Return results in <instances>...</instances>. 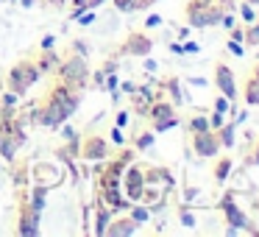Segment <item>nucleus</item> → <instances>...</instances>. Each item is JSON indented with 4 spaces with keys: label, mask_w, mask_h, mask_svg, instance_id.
Returning <instances> with one entry per match:
<instances>
[{
    "label": "nucleus",
    "mask_w": 259,
    "mask_h": 237,
    "mask_svg": "<svg viewBox=\"0 0 259 237\" xmlns=\"http://www.w3.org/2000/svg\"><path fill=\"white\" fill-rule=\"evenodd\" d=\"M36 78V73L34 70H25L23 64H20V67H14L12 70V90H17V92H23L25 87L31 84V81Z\"/></svg>",
    "instance_id": "1"
},
{
    "label": "nucleus",
    "mask_w": 259,
    "mask_h": 237,
    "mask_svg": "<svg viewBox=\"0 0 259 237\" xmlns=\"http://www.w3.org/2000/svg\"><path fill=\"white\" fill-rule=\"evenodd\" d=\"M218 81H220V90H223L229 98H234V78H231V73L223 67V64L218 67Z\"/></svg>",
    "instance_id": "2"
},
{
    "label": "nucleus",
    "mask_w": 259,
    "mask_h": 237,
    "mask_svg": "<svg viewBox=\"0 0 259 237\" xmlns=\"http://www.w3.org/2000/svg\"><path fill=\"white\" fill-rule=\"evenodd\" d=\"M226 218H229L234 226H248V223H245V215H242L240 209L234 207V204H229V201H226Z\"/></svg>",
    "instance_id": "3"
},
{
    "label": "nucleus",
    "mask_w": 259,
    "mask_h": 237,
    "mask_svg": "<svg viewBox=\"0 0 259 237\" xmlns=\"http://www.w3.org/2000/svg\"><path fill=\"white\" fill-rule=\"evenodd\" d=\"M131 45H134V48H131L134 53H148V51H151V42H148L145 36H134V40H131Z\"/></svg>",
    "instance_id": "4"
},
{
    "label": "nucleus",
    "mask_w": 259,
    "mask_h": 237,
    "mask_svg": "<svg viewBox=\"0 0 259 237\" xmlns=\"http://www.w3.org/2000/svg\"><path fill=\"white\" fill-rule=\"evenodd\" d=\"M214 148H218V142L209 140V137H201V140H198V151H201V153H209V156H212Z\"/></svg>",
    "instance_id": "5"
},
{
    "label": "nucleus",
    "mask_w": 259,
    "mask_h": 237,
    "mask_svg": "<svg viewBox=\"0 0 259 237\" xmlns=\"http://www.w3.org/2000/svg\"><path fill=\"white\" fill-rule=\"evenodd\" d=\"M95 153H98V156H103V142L101 140H90V145H87V156L95 159Z\"/></svg>",
    "instance_id": "6"
},
{
    "label": "nucleus",
    "mask_w": 259,
    "mask_h": 237,
    "mask_svg": "<svg viewBox=\"0 0 259 237\" xmlns=\"http://www.w3.org/2000/svg\"><path fill=\"white\" fill-rule=\"evenodd\" d=\"M248 103H259V78L248 81Z\"/></svg>",
    "instance_id": "7"
},
{
    "label": "nucleus",
    "mask_w": 259,
    "mask_h": 237,
    "mask_svg": "<svg viewBox=\"0 0 259 237\" xmlns=\"http://www.w3.org/2000/svg\"><path fill=\"white\" fill-rule=\"evenodd\" d=\"M192 129H195V131H206L209 123H206L203 117H195V120H192Z\"/></svg>",
    "instance_id": "8"
},
{
    "label": "nucleus",
    "mask_w": 259,
    "mask_h": 237,
    "mask_svg": "<svg viewBox=\"0 0 259 237\" xmlns=\"http://www.w3.org/2000/svg\"><path fill=\"white\" fill-rule=\"evenodd\" d=\"M151 3H153V0H137L134 6H140V9H145V6H151Z\"/></svg>",
    "instance_id": "9"
},
{
    "label": "nucleus",
    "mask_w": 259,
    "mask_h": 237,
    "mask_svg": "<svg viewBox=\"0 0 259 237\" xmlns=\"http://www.w3.org/2000/svg\"><path fill=\"white\" fill-rule=\"evenodd\" d=\"M251 3H256V0H251Z\"/></svg>",
    "instance_id": "10"
}]
</instances>
